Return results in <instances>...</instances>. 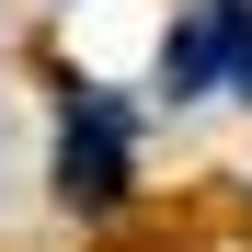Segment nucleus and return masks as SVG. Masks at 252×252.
<instances>
[{
  "label": "nucleus",
  "instance_id": "nucleus-1",
  "mask_svg": "<svg viewBox=\"0 0 252 252\" xmlns=\"http://www.w3.org/2000/svg\"><path fill=\"white\" fill-rule=\"evenodd\" d=\"M126 149H138L126 103L80 80V92H69V126H58V195H69V206H115V195H126Z\"/></svg>",
  "mask_w": 252,
  "mask_h": 252
},
{
  "label": "nucleus",
  "instance_id": "nucleus-2",
  "mask_svg": "<svg viewBox=\"0 0 252 252\" xmlns=\"http://www.w3.org/2000/svg\"><path fill=\"white\" fill-rule=\"evenodd\" d=\"M160 92H241L252 103V0H206V12L160 46Z\"/></svg>",
  "mask_w": 252,
  "mask_h": 252
}]
</instances>
